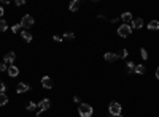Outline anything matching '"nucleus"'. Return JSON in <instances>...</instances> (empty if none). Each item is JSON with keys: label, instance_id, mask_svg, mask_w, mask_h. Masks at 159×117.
<instances>
[{"label": "nucleus", "instance_id": "nucleus-1", "mask_svg": "<svg viewBox=\"0 0 159 117\" xmlns=\"http://www.w3.org/2000/svg\"><path fill=\"white\" fill-rule=\"evenodd\" d=\"M92 106L91 105H87V103H81L80 105V108H78V114L80 117H91L92 116Z\"/></svg>", "mask_w": 159, "mask_h": 117}, {"label": "nucleus", "instance_id": "nucleus-2", "mask_svg": "<svg viewBox=\"0 0 159 117\" xmlns=\"http://www.w3.org/2000/svg\"><path fill=\"white\" fill-rule=\"evenodd\" d=\"M131 33H132V27L129 24H123L118 27V35L121 38H127V36H131Z\"/></svg>", "mask_w": 159, "mask_h": 117}, {"label": "nucleus", "instance_id": "nucleus-3", "mask_svg": "<svg viewBox=\"0 0 159 117\" xmlns=\"http://www.w3.org/2000/svg\"><path fill=\"white\" fill-rule=\"evenodd\" d=\"M121 105L118 101H111L110 103V106H108V111H110V114L113 116V117H119L121 116Z\"/></svg>", "mask_w": 159, "mask_h": 117}, {"label": "nucleus", "instance_id": "nucleus-4", "mask_svg": "<svg viewBox=\"0 0 159 117\" xmlns=\"http://www.w3.org/2000/svg\"><path fill=\"white\" fill-rule=\"evenodd\" d=\"M33 25V18L30 14H24L22 16V19H21V27H24V29H30Z\"/></svg>", "mask_w": 159, "mask_h": 117}, {"label": "nucleus", "instance_id": "nucleus-5", "mask_svg": "<svg viewBox=\"0 0 159 117\" xmlns=\"http://www.w3.org/2000/svg\"><path fill=\"white\" fill-rule=\"evenodd\" d=\"M49 105H51V103H49V100H48V98H43L37 106H38L40 111H46V109H49Z\"/></svg>", "mask_w": 159, "mask_h": 117}, {"label": "nucleus", "instance_id": "nucleus-6", "mask_svg": "<svg viewBox=\"0 0 159 117\" xmlns=\"http://www.w3.org/2000/svg\"><path fill=\"white\" fill-rule=\"evenodd\" d=\"M42 86L45 89H53V81H51V78L49 76H43L42 78Z\"/></svg>", "mask_w": 159, "mask_h": 117}, {"label": "nucleus", "instance_id": "nucleus-7", "mask_svg": "<svg viewBox=\"0 0 159 117\" xmlns=\"http://www.w3.org/2000/svg\"><path fill=\"white\" fill-rule=\"evenodd\" d=\"M121 21H123L124 24H129V22H132V21H134V18H132V13H129V11L123 13V14H121Z\"/></svg>", "mask_w": 159, "mask_h": 117}, {"label": "nucleus", "instance_id": "nucleus-8", "mask_svg": "<svg viewBox=\"0 0 159 117\" xmlns=\"http://www.w3.org/2000/svg\"><path fill=\"white\" fill-rule=\"evenodd\" d=\"M27 90H30V86L26 84V82H19L18 87H16V92L18 93H24V92H27Z\"/></svg>", "mask_w": 159, "mask_h": 117}, {"label": "nucleus", "instance_id": "nucleus-9", "mask_svg": "<svg viewBox=\"0 0 159 117\" xmlns=\"http://www.w3.org/2000/svg\"><path fill=\"white\" fill-rule=\"evenodd\" d=\"M15 60H16V52H8L3 57V63H13Z\"/></svg>", "mask_w": 159, "mask_h": 117}, {"label": "nucleus", "instance_id": "nucleus-10", "mask_svg": "<svg viewBox=\"0 0 159 117\" xmlns=\"http://www.w3.org/2000/svg\"><path fill=\"white\" fill-rule=\"evenodd\" d=\"M8 75L11 76V78H16V76L19 75V68L16 65H10L8 66Z\"/></svg>", "mask_w": 159, "mask_h": 117}, {"label": "nucleus", "instance_id": "nucleus-11", "mask_svg": "<svg viewBox=\"0 0 159 117\" xmlns=\"http://www.w3.org/2000/svg\"><path fill=\"white\" fill-rule=\"evenodd\" d=\"M131 25H132L134 29H142L143 27V19L142 18H135L132 22H131Z\"/></svg>", "mask_w": 159, "mask_h": 117}, {"label": "nucleus", "instance_id": "nucleus-12", "mask_svg": "<svg viewBox=\"0 0 159 117\" xmlns=\"http://www.w3.org/2000/svg\"><path fill=\"white\" fill-rule=\"evenodd\" d=\"M103 59H105L107 62H115V60H118V55H116V54H113V52H105Z\"/></svg>", "mask_w": 159, "mask_h": 117}, {"label": "nucleus", "instance_id": "nucleus-13", "mask_svg": "<svg viewBox=\"0 0 159 117\" xmlns=\"http://www.w3.org/2000/svg\"><path fill=\"white\" fill-rule=\"evenodd\" d=\"M21 36H22V40H24V41H27V43L32 41V35H30L27 30H22V32H21Z\"/></svg>", "mask_w": 159, "mask_h": 117}, {"label": "nucleus", "instance_id": "nucleus-14", "mask_svg": "<svg viewBox=\"0 0 159 117\" xmlns=\"http://www.w3.org/2000/svg\"><path fill=\"white\" fill-rule=\"evenodd\" d=\"M80 5H81V3H80V0H73V2L70 3L69 10H70V11H76V10L80 8Z\"/></svg>", "mask_w": 159, "mask_h": 117}, {"label": "nucleus", "instance_id": "nucleus-15", "mask_svg": "<svg viewBox=\"0 0 159 117\" xmlns=\"http://www.w3.org/2000/svg\"><path fill=\"white\" fill-rule=\"evenodd\" d=\"M147 27L150 29V30H158V29H159V21H151L150 24L147 25Z\"/></svg>", "mask_w": 159, "mask_h": 117}, {"label": "nucleus", "instance_id": "nucleus-16", "mask_svg": "<svg viewBox=\"0 0 159 117\" xmlns=\"http://www.w3.org/2000/svg\"><path fill=\"white\" fill-rule=\"evenodd\" d=\"M6 103H8V96H6L5 93L0 92V106H5Z\"/></svg>", "mask_w": 159, "mask_h": 117}, {"label": "nucleus", "instance_id": "nucleus-17", "mask_svg": "<svg viewBox=\"0 0 159 117\" xmlns=\"http://www.w3.org/2000/svg\"><path fill=\"white\" fill-rule=\"evenodd\" d=\"M137 75H143L145 73V66L143 65H135V70H134Z\"/></svg>", "mask_w": 159, "mask_h": 117}, {"label": "nucleus", "instance_id": "nucleus-18", "mask_svg": "<svg viewBox=\"0 0 159 117\" xmlns=\"http://www.w3.org/2000/svg\"><path fill=\"white\" fill-rule=\"evenodd\" d=\"M126 68H127V71H129V73H132L135 70V63L134 62H127L126 63Z\"/></svg>", "mask_w": 159, "mask_h": 117}, {"label": "nucleus", "instance_id": "nucleus-19", "mask_svg": "<svg viewBox=\"0 0 159 117\" xmlns=\"http://www.w3.org/2000/svg\"><path fill=\"white\" fill-rule=\"evenodd\" d=\"M116 55H118V59H126L127 57V51H126V49H121Z\"/></svg>", "mask_w": 159, "mask_h": 117}, {"label": "nucleus", "instance_id": "nucleus-20", "mask_svg": "<svg viewBox=\"0 0 159 117\" xmlns=\"http://www.w3.org/2000/svg\"><path fill=\"white\" fill-rule=\"evenodd\" d=\"M6 29H8V25H6L5 19H0V32H5Z\"/></svg>", "mask_w": 159, "mask_h": 117}, {"label": "nucleus", "instance_id": "nucleus-21", "mask_svg": "<svg viewBox=\"0 0 159 117\" xmlns=\"http://www.w3.org/2000/svg\"><path fill=\"white\" fill-rule=\"evenodd\" d=\"M64 38L73 40V38H75V33H73V32H65V33H64Z\"/></svg>", "mask_w": 159, "mask_h": 117}, {"label": "nucleus", "instance_id": "nucleus-22", "mask_svg": "<svg viewBox=\"0 0 159 117\" xmlns=\"http://www.w3.org/2000/svg\"><path fill=\"white\" fill-rule=\"evenodd\" d=\"M140 55H142V59H143V60H147V59H148V52H147V49L142 48V49H140Z\"/></svg>", "mask_w": 159, "mask_h": 117}, {"label": "nucleus", "instance_id": "nucleus-23", "mask_svg": "<svg viewBox=\"0 0 159 117\" xmlns=\"http://www.w3.org/2000/svg\"><path fill=\"white\" fill-rule=\"evenodd\" d=\"M37 108H38V106H37L35 103H29V105H27V109H29V111H35Z\"/></svg>", "mask_w": 159, "mask_h": 117}, {"label": "nucleus", "instance_id": "nucleus-24", "mask_svg": "<svg viewBox=\"0 0 159 117\" xmlns=\"http://www.w3.org/2000/svg\"><path fill=\"white\" fill-rule=\"evenodd\" d=\"M19 29H21V24H15V25H13V27H11V30H13V32H19Z\"/></svg>", "mask_w": 159, "mask_h": 117}, {"label": "nucleus", "instance_id": "nucleus-25", "mask_svg": "<svg viewBox=\"0 0 159 117\" xmlns=\"http://www.w3.org/2000/svg\"><path fill=\"white\" fill-rule=\"evenodd\" d=\"M5 90H6V86L3 84V82H0V92H2V93H5Z\"/></svg>", "mask_w": 159, "mask_h": 117}, {"label": "nucleus", "instance_id": "nucleus-26", "mask_svg": "<svg viewBox=\"0 0 159 117\" xmlns=\"http://www.w3.org/2000/svg\"><path fill=\"white\" fill-rule=\"evenodd\" d=\"M6 63H0V71H6Z\"/></svg>", "mask_w": 159, "mask_h": 117}, {"label": "nucleus", "instance_id": "nucleus-27", "mask_svg": "<svg viewBox=\"0 0 159 117\" xmlns=\"http://www.w3.org/2000/svg\"><path fill=\"white\" fill-rule=\"evenodd\" d=\"M24 0H16V5H18V6H22V5H24Z\"/></svg>", "mask_w": 159, "mask_h": 117}, {"label": "nucleus", "instance_id": "nucleus-28", "mask_svg": "<svg viewBox=\"0 0 159 117\" xmlns=\"http://www.w3.org/2000/svg\"><path fill=\"white\" fill-rule=\"evenodd\" d=\"M54 41H57V43H60V41H62V38H60V36H54Z\"/></svg>", "mask_w": 159, "mask_h": 117}, {"label": "nucleus", "instance_id": "nucleus-29", "mask_svg": "<svg viewBox=\"0 0 159 117\" xmlns=\"http://www.w3.org/2000/svg\"><path fill=\"white\" fill-rule=\"evenodd\" d=\"M3 13H5V11H3V8H2V6H0V18H2V16H3Z\"/></svg>", "mask_w": 159, "mask_h": 117}, {"label": "nucleus", "instance_id": "nucleus-30", "mask_svg": "<svg viewBox=\"0 0 159 117\" xmlns=\"http://www.w3.org/2000/svg\"><path fill=\"white\" fill-rule=\"evenodd\" d=\"M156 78L159 79V66H158V68H156Z\"/></svg>", "mask_w": 159, "mask_h": 117}, {"label": "nucleus", "instance_id": "nucleus-31", "mask_svg": "<svg viewBox=\"0 0 159 117\" xmlns=\"http://www.w3.org/2000/svg\"><path fill=\"white\" fill-rule=\"evenodd\" d=\"M110 117H113V116H110Z\"/></svg>", "mask_w": 159, "mask_h": 117}]
</instances>
